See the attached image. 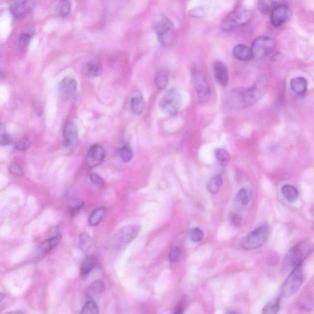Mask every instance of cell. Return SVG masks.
I'll use <instances>...</instances> for the list:
<instances>
[{
  "instance_id": "obj_1",
  "label": "cell",
  "mask_w": 314,
  "mask_h": 314,
  "mask_svg": "<svg viewBox=\"0 0 314 314\" xmlns=\"http://www.w3.org/2000/svg\"><path fill=\"white\" fill-rule=\"evenodd\" d=\"M268 81L265 77H260L249 88H237L231 90L225 98L226 106L231 110H241L250 107L265 94Z\"/></svg>"
},
{
  "instance_id": "obj_2",
  "label": "cell",
  "mask_w": 314,
  "mask_h": 314,
  "mask_svg": "<svg viewBox=\"0 0 314 314\" xmlns=\"http://www.w3.org/2000/svg\"><path fill=\"white\" fill-rule=\"evenodd\" d=\"M251 12L247 8L238 6L226 16L221 23L220 28L225 32L233 31L246 25L251 20Z\"/></svg>"
},
{
  "instance_id": "obj_3",
  "label": "cell",
  "mask_w": 314,
  "mask_h": 314,
  "mask_svg": "<svg viewBox=\"0 0 314 314\" xmlns=\"http://www.w3.org/2000/svg\"><path fill=\"white\" fill-rule=\"evenodd\" d=\"M310 253V246L306 242H301L290 250L284 257V270L292 271L294 268L303 265L304 260Z\"/></svg>"
},
{
  "instance_id": "obj_4",
  "label": "cell",
  "mask_w": 314,
  "mask_h": 314,
  "mask_svg": "<svg viewBox=\"0 0 314 314\" xmlns=\"http://www.w3.org/2000/svg\"><path fill=\"white\" fill-rule=\"evenodd\" d=\"M268 235V225L263 223L241 239V246L246 251L259 249L267 242Z\"/></svg>"
},
{
  "instance_id": "obj_5",
  "label": "cell",
  "mask_w": 314,
  "mask_h": 314,
  "mask_svg": "<svg viewBox=\"0 0 314 314\" xmlns=\"http://www.w3.org/2000/svg\"><path fill=\"white\" fill-rule=\"evenodd\" d=\"M157 37L162 46L169 47L174 44L176 34L174 24L165 16H161L155 25Z\"/></svg>"
},
{
  "instance_id": "obj_6",
  "label": "cell",
  "mask_w": 314,
  "mask_h": 314,
  "mask_svg": "<svg viewBox=\"0 0 314 314\" xmlns=\"http://www.w3.org/2000/svg\"><path fill=\"white\" fill-rule=\"evenodd\" d=\"M305 281V275L303 273L302 265H300L291 271L290 275L281 287L282 297L289 299L299 291L300 287Z\"/></svg>"
},
{
  "instance_id": "obj_7",
  "label": "cell",
  "mask_w": 314,
  "mask_h": 314,
  "mask_svg": "<svg viewBox=\"0 0 314 314\" xmlns=\"http://www.w3.org/2000/svg\"><path fill=\"white\" fill-rule=\"evenodd\" d=\"M276 47V40L270 36H260L255 39L251 47L252 57L263 59L272 54Z\"/></svg>"
},
{
  "instance_id": "obj_8",
  "label": "cell",
  "mask_w": 314,
  "mask_h": 314,
  "mask_svg": "<svg viewBox=\"0 0 314 314\" xmlns=\"http://www.w3.org/2000/svg\"><path fill=\"white\" fill-rule=\"evenodd\" d=\"M181 105V96L177 89L168 90L161 98L159 102V108L164 114L169 116H174L179 112Z\"/></svg>"
},
{
  "instance_id": "obj_9",
  "label": "cell",
  "mask_w": 314,
  "mask_h": 314,
  "mask_svg": "<svg viewBox=\"0 0 314 314\" xmlns=\"http://www.w3.org/2000/svg\"><path fill=\"white\" fill-rule=\"evenodd\" d=\"M191 75L193 86L199 102L202 103H207L211 98V92L206 77L203 72L198 69H194Z\"/></svg>"
},
{
  "instance_id": "obj_10",
  "label": "cell",
  "mask_w": 314,
  "mask_h": 314,
  "mask_svg": "<svg viewBox=\"0 0 314 314\" xmlns=\"http://www.w3.org/2000/svg\"><path fill=\"white\" fill-rule=\"evenodd\" d=\"M141 227L138 224H133L122 228L115 233L111 241L116 245L126 244L131 243L139 235Z\"/></svg>"
},
{
  "instance_id": "obj_11",
  "label": "cell",
  "mask_w": 314,
  "mask_h": 314,
  "mask_svg": "<svg viewBox=\"0 0 314 314\" xmlns=\"http://www.w3.org/2000/svg\"><path fill=\"white\" fill-rule=\"evenodd\" d=\"M63 144L64 147L69 151L75 150L79 144L78 129L73 122L69 121L63 129Z\"/></svg>"
},
{
  "instance_id": "obj_12",
  "label": "cell",
  "mask_w": 314,
  "mask_h": 314,
  "mask_svg": "<svg viewBox=\"0 0 314 314\" xmlns=\"http://www.w3.org/2000/svg\"><path fill=\"white\" fill-rule=\"evenodd\" d=\"M292 14L291 8L284 2L277 5L271 11V22L276 28L279 27L289 20Z\"/></svg>"
},
{
  "instance_id": "obj_13",
  "label": "cell",
  "mask_w": 314,
  "mask_h": 314,
  "mask_svg": "<svg viewBox=\"0 0 314 314\" xmlns=\"http://www.w3.org/2000/svg\"><path fill=\"white\" fill-rule=\"evenodd\" d=\"M78 90V85L75 79L71 77H66L60 82L58 92L60 97L66 101L75 99Z\"/></svg>"
},
{
  "instance_id": "obj_14",
  "label": "cell",
  "mask_w": 314,
  "mask_h": 314,
  "mask_svg": "<svg viewBox=\"0 0 314 314\" xmlns=\"http://www.w3.org/2000/svg\"><path fill=\"white\" fill-rule=\"evenodd\" d=\"M35 4L33 1H14L10 5V11L15 18H23L33 11Z\"/></svg>"
},
{
  "instance_id": "obj_15",
  "label": "cell",
  "mask_w": 314,
  "mask_h": 314,
  "mask_svg": "<svg viewBox=\"0 0 314 314\" xmlns=\"http://www.w3.org/2000/svg\"><path fill=\"white\" fill-rule=\"evenodd\" d=\"M106 157V152L102 146L94 145L87 152L86 161L88 166L95 167L102 163Z\"/></svg>"
},
{
  "instance_id": "obj_16",
  "label": "cell",
  "mask_w": 314,
  "mask_h": 314,
  "mask_svg": "<svg viewBox=\"0 0 314 314\" xmlns=\"http://www.w3.org/2000/svg\"><path fill=\"white\" fill-rule=\"evenodd\" d=\"M103 70L102 62L98 58H93L88 61L83 68L85 75L92 78L102 75Z\"/></svg>"
},
{
  "instance_id": "obj_17",
  "label": "cell",
  "mask_w": 314,
  "mask_h": 314,
  "mask_svg": "<svg viewBox=\"0 0 314 314\" xmlns=\"http://www.w3.org/2000/svg\"><path fill=\"white\" fill-rule=\"evenodd\" d=\"M214 73L215 80L220 86H227L229 81V74L227 66L220 61L214 64Z\"/></svg>"
},
{
  "instance_id": "obj_18",
  "label": "cell",
  "mask_w": 314,
  "mask_h": 314,
  "mask_svg": "<svg viewBox=\"0 0 314 314\" xmlns=\"http://www.w3.org/2000/svg\"><path fill=\"white\" fill-rule=\"evenodd\" d=\"M79 244L80 249L87 255H92L95 251V244L94 239L87 233H82L80 235Z\"/></svg>"
},
{
  "instance_id": "obj_19",
  "label": "cell",
  "mask_w": 314,
  "mask_h": 314,
  "mask_svg": "<svg viewBox=\"0 0 314 314\" xmlns=\"http://www.w3.org/2000/svg\"><path fill=\"white\" fill-rule=\"evenodd\" d=\"M130 110L135 115H141L145 108V101L140 92H136L130 102Z\"/></svg>"
},
{
  "instance_id": "obj_20",
  "label": "cell",
  "mask_w": 314,
  "mask_h": 314,
  "mask_svg": "<svg viewBox=\"0 0 314 314\" xmlns=\"http://www.w3.org/2000/svg\"><path fill=\"white\" fill-rule=\"evenodd\" d=\"M291 87L292 91L299 97H303L307 94L308 82V80L303 77H297L292 79Z\"/></svg>"
},
{
  "instance_id": "obj_21",
  "label": "cell",
  "mask_w": 314,
  "mask_h": 314,
  "mask_svg": "<svg viewBox=\"0 0 314 314\" xmlns=\"http://www.w3.org/2000/svg\"><path fill=\"white\" fill-rule=\"evenodd\" d=\"M61 241V236L59 235L52 237V238L47 239L46 241L43 242L39 246L37 250V254L38 256H45L48 253H49L52 250L54 249Z\"/></svg>"
},
{
  "instance_id": "obj_22",
  "label": "cell",
  "mask_w": 314,
  "mask_h": 314,
  "mask_svg": "<svg viewBox=\"0 0 314 314\" xmlns=\"http://www.w3.org/2000/svg\"><path fill=\"white\" fill-rule=\"evenodd\" d=\"M233 55L237 60L242 62L249 61L252 57L251 47L243 44H238L234 47Z\"/></svg>"
},
{
  "instance_id": "obj_23",
  "label": "cell",
  "mask_w": 314,
  "mask_h": 314,
  "mask_svg": "<svg viewBox=\"0 0 314 314\" xmlns=\"http://www.w3.org/2000/svg\"><path fill=\"white\" fill-rule=\"evenodd\" d=\"M104 289H105V286L102 281H95L87 290L86 293L87 299L89 300V301L95 302L102 294Z\"/></svg>"
},
{
  "instance_id": "obj_24",
  "label": "cell",
  "mask_w": 314,
  "mask_h": 314,
  "mask_svg": "<svg viewBox=\"0 0 314 314\" xmlns=\"http://www.w3.org/2000/svg\"><path fill=\"white\" fill-rule=\"evenodd\" d=\"M97 259L94 255H87V257L84 261L81 267L80 275L82 279H86L91 271L97 265Z\"/></svg>"
},
{
  "instance_id": "obj_25",
  "label": "cell",
  "mask_w": 314,
  "mask_h": 314,
  "mask_svg": "<svg viewBox=\"0 0 314 314\" xmlns=\"http://www.w3.org/2000/svg\"><path fill=\"white\" fill-rule=\"evenodd\" d=\"M282 192L287 200L290 203H295L298 200L299 197V191L297 189L291 185H284L283 189H282Z\"/></svg>"
},
{
  "instance_id": "obj_26",
  "label": "cell",
  "mask_w": 314,
  "mask_h": 314,
  "mask_svg": "<svg viewBox=\"0 0 314 314\" xmlns=\"http://www.w3.org/2000/svg\"><path fill=\"white\" fill-rule=\"evenodd\" d=\"M281 308V299H276L271 301L263 308V314H278Z\"/></svg>"
},
{
  "instance_id": "obj_27",
  "label": "cell",
  "mask_w": 314,
  "mask_h": 314,
  "mask_svg": "<svg viewBox=\"0 0 314 314\" xmlns=\"http://www.w3.org/2000/svg\"><path fill=\"white\" fill-rule=\"evenodd\" d=\"M105 213L106 209L104 207H100V208L95 210L89 217V225L92 227H96V226L99 225L105 216Z\"/></svg>"
},
{
  "instance_id": "obj_28",
  "label": "cell",
  "mask_w": 314,
  "mask_h": 314,
  "mask_svg": "<svg viewBox=\"0 0 314 314\" xmlns=\"http://www.w3.org/2000/svg\"><path fill=\"white\" fill-rule=\"evenodd\" d=\"M168 73L166 70H160L156 73L155 82L159 89H164L169 81Z\"/></svg>"
},
{
  "instance_id": "obj_29",
  "label": "cell",
  "mask_w": 314,
  "mask_h": 314,
  "mask_svg": "<svg viewBox=\"0 0 314 314\" xmlns=\"http://www.w3.org/2000/svg\"><path fill=\"white\" fill-rule=\"evenodd\" d=\"M35 30L32 26H29L26 30H24L20 34L19 38L18 39V46L20 48L25 47L27 45L32 36L34 35Z\"/></svg>"
},
{
  "instance_id": "obj_30",
  "label": "cell",
  "mask_w": 314,
  "mask_h": 314,
  "mask_svg": "<svg viewBox=\"0 0 314 314\" xmlns=\"http://www.w3.org/2000/svg\"><path fill=\"white\" fill-rule=\"evenodd\" d=\"M223 180L219 175H215L207 183V188L212 195H215L222 187Z\"/></svg>"
},
{
  "instance_id": "obj_31",
  "label": "cell",
  "mask_w": 314,
  "mask_h": 314,
  "mask_svg": "<svg viewBox=\"0 0 314 314\" xmlns=\"http://www.w3.org/2000/svg\"><path fill=\"white\" fill-rule=\"evenodd\" d=\"M252 198V191L248 188H243L239 190L237 195V200L243 206H246L251 201Z\"/></svg>"
},
{
  "instance_id": "obj_32",
  "label": "cell",
  "mask_w": 314,
  "mask_h": 314,
  "mask_svg": "<svg viewBox=\"0 0 314 314\" xmlns=\"http://www.w3.org/2000/svg\"><path fill=\"white\" fill-rule=\"evenodd\" d=\"M71 10V4L69 1H60L56 6V12L61 17H66L70 14Z\"/></svg>"
},
{
  "instance_id": "obj_33",
  "label": "cell",
  "mask_w": 314,
  "mask_h": 314,
  "mask_svg": "<svg viewBox=\"0 0 314 314\" xmlns=\"http://www.w3.org/2000/svg\"><path fill=\"white\" fill-rule=\"evenodd\" d=\"M70 204L69 209H70L71 215L73 216H76L79 214L84 206V202L81 199L78 198H72Z\"/></svg>"
},
{
  "instance_id": "obj_34",
  "label": "cell",
  "mask_w": 314,
  "mask_h": 314,
  "mask_svg": "<svg viewBox=\"0 0 314 314\" xmlns=\"http://www.w3.org/2000/svg\"><path fill=\"white\" fill-rule=\"evenodd\" d=\"M284 1H260L259 2V4H258V7H259L260 12L266 14V13L269 11H271V10L276 6L277 5L281 4Z\"/></svg>"
},
{
  "instance_id": "obj_35",
  "label": "cell",
  "mask_w": 314,
  "mask_h": 314,
  "mask_svg": "<svg viewBox=\"0 0 314 314\" xmlns=\"http://www.w3.org/2000/svg\"><path fill=\"white\" fill-rule=\"evenodd\" d=\"M12 141V138L8 134L6 126L3 124H0V146L9 145Z\"/></svg>"
},
{
  "instance_id": "obj_36",
  "label": "cell",
  "mask_w": 314,
  "mask_h": 314,
  "mask_svg": "<svg viewBox=\"0 0 314 314\" xmlns=\"http://www.w3.org/2000/svg\"><path fill=\"white\" fill-rule=\"evenodd\" d=\"M99 314V308L95 302L88 301L86 305L82 309L80 314Z\"/></svg>"
},
{
  "instance_id": "obj_37",
  "label": "cell",
  "mask_w": 314,
  "mask_h": 314,
  "mask_svg": "<svg viewBox=\"0 0 314 314\" xmlns=\"http://www.w3.org/2000/svg\"><path fill=\"white\" fill-rule=\"evenodd\" d=\"M120 156L122 160L124 162H129L132 160L134 153H133L131 149L128 146H124L120 150Z\"/></svg>"
},
{
  "instance_id": "obj_38",
  "label": "cell",
  "mask_w": 314,
  "mask_h": 314,
  "mask_svg": "<svg viewBox=\"0 0 314 314\" xmlns=\"http://www.w3.org/2000/svg\"><path fill=\"white\" fill-rule=\"evenodd\" d=\"M190 236L191 240L192 241L193 243H198L199 242L203 240L204 234L203 231H202L200 228H195L191 230Z\"/></svg>"
},
{
  "instance_id": "obj_39",
  "label": "cell",
  "mask_w": 314,
  "mask_h": 314,
  "mask_svg": "<svg viewBox=\"0 0 314 314\" xmlns=\"http://www.w3.org/2000/svg\"><path fill=\"white\" fill-rule=\"evenodd\" d=\"M30 146V142L28 138L24 137L21 138L15 144V148L19 151H25L28 150Z\"/></svg>"
},
{
  "instance_id": "obj_40",
  "label": "cell",
  "mask_w": 314,
  "mask_h": 314,
  "mask_svg": "<svg viewBox=\"0 0 314 314\" xmlns=\"http://www.w3.org/2000/svg\"><path fill=\"white\" fill-rule=\"evenodd\" d=\"M215 156L220 162H225L230 158L228 152L223 149H217L215 151Z\"/></svg>"
},
{
  "instance_id": "obj_41",
  "label": "cell",
  "mask_w": 314,
  "mask_h": 314,
  "mask_svg": "<svg viewBox=\"0 0 314 314\" xmlns=\"http://www.w3.org/2000/svg\"><path fill=\"white\" fill-rule=\"evenodd\" d=\"M181 255L180 249L178 247H173L169 252V260L172 263L176 262Z\"/></svg>"
},
{
  "instance_id": "obj_42",
  "label": "cell",
  "mask_w": 314,
  "mask_h": 314,
  "mask_svg": "<svg viewBox=\"0 0 314 314\" xmlns=\"http://www.w3.org/2000/svg\"><path fill=\"white\" fill-rule=\"evenodd\" d=\"M9 169L12 174L17 175V176H22L23 174V169L20 165L16 162L10 165Z\"/></svg>"
},
{
  "instance_id": "obj_43",
  "label": "cell",
  "mask_w": 314,
  "mask_h": 314,
  "mask_svg": "<svg viewBox=\"0 0 314 314\" xmlns=\"http://www.w3.org/2000/svg\"><path fill=\"white\" fill-rule=\"evenodd\" d=\"M90 179L91 182L94 183L95 186L99 188H102L104 185V180L102 177L100 175L95 174V173H92L90 175Z\"/></svg>"
},
{
  "instance_id": "obj_44",
  "label": "cell",
  "mask_w": 314,
  "mask_h": 314,
  "mask_svg": "<svg viewBox=\"0 0 314 314\" xmlns=\"http://www.w3.org/2000/svg\"><path fill=\"white\" fill-rule=\"evenodd\" d=\"M231 221L233 224L236 227H239L243 222V219L240 215L232 214L231 215Z\"/></svg>"
},
{
  "instance_id": "obj_45",
  "label": "cell",
  "mask_w": 314,
  "mask_h": 314,
  "mask_svg": "<svg viewBox=\"0 0 314 314\" xmlns=\"http://www.w3.org/2000/svg\"><path fill=\"white\" fill-rule=\"evenodd\" d=\"M204 10L202 7H196L195 9L191 10V15L195 17H201L204 15Z\"/></svg>"
},
{
  "instance_id": "obj_46",
  "label": "cell",
  "mask_w": 314,
  "mask_h": 314,
  "mask_svg": "<svg viewBox=\"0 0 314 314\" xmlns=\"http://www.w3.org/2000/svg\"><path fill=\"white\" fill-rule=\"evenodd\" d=\"M185 305L184 301L181 302L178 305L177 307L175 309L174 313L173 314H183L185 311Z\"/></svg>"
},
{
  "instance_id": "obj_47",
  "label": "cell",
  "mask_w": 314,
  "mask_h": 314,
  "mask_svg": "<svg viewBox=\"0 0 314 314\" xmlns=\"http://www.w3.org/2000/svg\"><path fill=\"white\" fill-rule=\"evenodd\" d=\"M34 110H35L36 114H38V115L39 116L41 115L42 112V106L41 105V104H40L38 102H34Z\"/></svg>"
},
{
  "instance_id": "obj_48",
  "label": "cell",
  "mask_w": 314,
  "mask_h": 314,
  "mask_svg": "<svg viewBox=\"0 0 314 314\" xmlns=\"http://www.w3.org/2000/svg\"><path fill=\"white\" fill-rule=\"evenodd\" d=\"M6 314H24V313L22 311L17 310V311H10V312L7 313Z\"/></svg>"
},
{
  "instance_id": "obj_49",
  "label": "cell",
  "mask_w": 314,
  "mask_h": 314,
  "mask_svg": "<svg viewBox=\"0 0 314 314\" xmlns=\"http://www.w3.org/2000/svg\"><path fill=\"white\" fill-rule=\"evenodd\" d=\"M4 299H5L4 294H2V293L1 292H0V303H1L2 302H3Z\"/></svg>"
},
{
  "instance_id": "obj_50",
  "label": "cell",
  "mask_w": 314,
  "mask_h": 314,
  "mask_svg": "<svg viewBox=\"0 0 314 314\" xmlns=\"http://www.w3.org/2000/svg\"><path fill=\"white\" fill-rule=\"evenodd\" d=\"M226 314H238L236 312H234V311H230V312H228Z\"/></svg>"
},
{
  "instance_id": "obj_51",
  "label": "cell",
  "mask_w": 314,
  "mask_h": 314,
  "mask_svg": "<svg viewBox=\"0 0 314 314\" xmlns=\"http://www.w3.org/2000/svg\"><path fill=\"white\" fill-rule=\"evenodd\" d=\"M0 74H1V73H0Z\"/></svg>"
}]
</instances>
